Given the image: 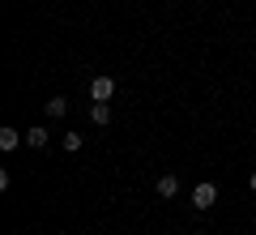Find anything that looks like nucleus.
<instances>
[{"mask_svg": "<svg viewBox=\"0 0 256 235\" xmlns=\"http://www.w3.org/2000/svg\"><path fill=\"white\" fill-rule=\"evenodd\" d=\"M64 150H82V133H64Z\"/></svg>", "mask_w": 256, "mask_h": 235, "instance_id": "nucleus-8", "label": "nucleus"}, {"mask_svg": "<svg viewBox=\"0 0 256 235\" xmlns=\"http://www.w3.org/2000/svg\"><path fill=\"white\" fill-rule=\"evenodd\" d=\"M18 145H22V133L4 124V128H0V150H18Z\"/></svg>", "mask_w": 256, "mask_h": 235, "instance_id": "nucleus-5", "label": "nucleus"}, {"mask_svg": "<svg viewBox=\"0 0 256 235\" xmlns=\"http://www.w3.org/2000/svg\"><path fill=\"white\" fill-rule=\"evenodd\" d=\"M154 188H158V197H162V201H171L175 192H180V180H175V175L166 171V175H158V184H154Z\"/></svg>", "mask_w": 256, "mask_h": 235, "instance_id": "nucleus-3", "label": "nucleus"}, {"mask_svg": "<svg viewBox=\"0 0 256 235\" xmlns=\"http://www.w3.org/2000/svg\"><path fill=\"white\" fill-rule=\"evenodd\" d=\"M214 201H218V188H214V184H196V188H192V205L196 209H210Z\"/></svg>", "mask_w": 256, "mask_h": 235, "instance_id": "nucleus-2", "label": "nucleus"}, {"mask_svg": "<svg viewBox=\"0 0 256 235\" xmlns=\"http://www.w3.org/2000/svg\"><path fill=\"white\" fill-rule=\"evenodd\" d=\"M111 94H116V82L111 77H94L90 82V103H107Z\"/></svg>", "mask_w": 256, "mask_h": 235, "instance_id": "nucleus-1", "label": "nucleus"}, {"mask_svg": "<svg viewBox=\"0 0 256 235\" xmlns=\"http://www.w3.org/2000/svg\"><path fill=\"white\" fill-rule=\"evenodd\" d=\"M90 120L94 124H111V107L107 103H90Z\"/></svg>", "mask_w": 256, "mask_h": 235, "instance_id": "nucleus-7", "label": "nucleus"}, {"mask_svg": "<svg viewBox=\"0 0 256 235\" xmlns=\"http://www.w3.org/2000/svg\"><path fill=\"white\" fill-rule=\"evenodd\" d=\"M47 141H52V133H47L43 124H34V128H26V145H30V150H43Z\"/></svg>", "mask_w": 256, "mask_h": 235, "instance_id": "nucleus-4", "label": "nucleus"}, {"mask_svg": "<svg viewBox=\"0 0 256 235\" xmlns=\"http://www.w3.org/2000/svg\"><path fill=\"white\" fill-rule=\"evenodd\" d=\"M64 111H68V99H64V94H56V99H47V120H60Z\"/></svg>", "mask_w": 256, "mask_h": 235, "instance_id": "nucleus-6", "label": "nucleus"}, {"mask_svg": "<svg viewBox=\"0 0 256 235\" xmlns=\"http://www.w3.org/2000/svg\"><path fill=\"white\" fill-rule=\"evenodd\" d=\"M248 188H252V192H256V171H252V175H248Z\"/></svg>", "mask_w": 256, "mask_h": 235, "instance_id": "nucleus-9", "label": "nucleus"}]
</instances>
